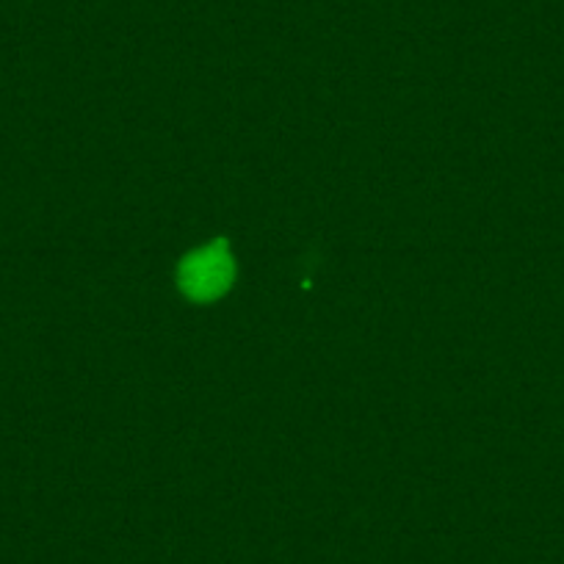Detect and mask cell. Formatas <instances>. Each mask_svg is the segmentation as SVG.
<instances>
[{"label": "cell", "mask_w": 564, "mask_h": 564, "mask_svg": "<svg viewBox=\"0 0 564 564\" xmlns=\"http://www.w3.org/2000/svg\"><path fill=\"white\" fill-rule=\"evenodd\" d=\"M221 263L225 260L216 258V254H208V258H199L192 263V274H188V282H192L197 291H216L225 274H221Z\"/></svg>", "instance_id": "cell-1"}]
</instances>
